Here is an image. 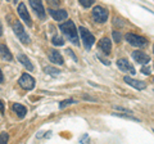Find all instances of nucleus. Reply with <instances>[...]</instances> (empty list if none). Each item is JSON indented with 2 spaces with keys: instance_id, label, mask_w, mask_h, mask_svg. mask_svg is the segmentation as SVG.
<instances>
[{
  "instance_id": "nucleus-30",
  "label": "nucleus",
  "mask_w": 154,
  "mask_h": 144,
  "mask_svg": "<svg viewBox=\"0 0 154 144\" xmlns=\"http://www.w3.org/2000/svg\"><path fill=\"white\" fill-rule=\"evenodd\" d=\"M0 112L4 113V104H3V102L0 101Z\"/></svg>"
},
{
  "instance_id": "nucleus-23",
  "label": "nucleus",
  "mask_w": 154,
  "mask_h": 144,
  "mask_svg": "<svg viewBox=\"0 0 154 144\" xmlns=\"http://www.w3.org/2000/svg\"><path fill=\"white\" fill-rule=\"evenodd\" d=\"M8 140H9V135H8V132H1L0 134V143L1 144H5V143H8Z\"/></svg>"
},
{
  "instance_id": "nucleus-25",
  "label": "nucleus",
  "mask_w": 154,
  "mask_h": 144,
  "mask_svg": "<svg viewBox=\"0 0 154 144\" xmlns=\"http://www.w3.org/2000/svg\"><path fill=\"white\" fill-rule=\"evenodd\" d=\"M46 1L50 7H59L60 4V0H46Z\"/></svg>"
},
{
  "instance_id": "nucleus-1",
  "label": "nucleus",
  "mask_w": 154,
  "mask_h": 144,
  "mask_svg": "<svg viewBox=\"0 0 154 144\" xmlns=\"http://www.w3.org/2000/svg\"><path fill=\"white\" fill-rule=\"evenodd\" d=\"M59 28L64 34L65 38H67V40H69L72 44H75V45L78 46V35H77V28H76V26L72 21H67V22H64V23H60Z\"/></svg>"
},
{
  "instance_id": "nucleus-32",
  "label": "nucleus",
  "mask_w": 154,
  "mask_h": 144,
  "mask_svg": "<svg viewBox=\"0 0 154 144\" xmlns=\"http://www.w3.org/2000/svg\"><path fill=\"white\" fill-rule=\"evenodd\" d=\"M3 80H4V77H3V72H1V69H0V82H3Z\"/></svg>"
},
{
  "instance_id": "nucleus-2",
  "label": "nucleus",
  "mask_w": 154,
  "mask_h": 144,
  "mask_svg": "<svg viewBox=\"0 0 154 144\" xmlns=\"http://www.w3.org/2000/svg\"><path fill=\"white\" fill-rule=\"evenodd\" d=\"M108 16H109V12L105 8H103L100 5L94 7L93 18L95 22H98V23H104V22H107V20H108Z\"/></svg>"
},
{
  "instance_id": "nucleus-21",
  "label": "nucleus",
  "mask_w": 154,
  "mask_h": 144,
  "mask_svg": "<svg viewBox=\"0 0 154 144\" xmlns=\"http://www.w3.org/2000/svg\"><path fill=\"white\" fill-rule=\"evenodd\" d=\"M76 103H77V101H75V99H65V101L60 102L59 108H60V109H63L64 107H67V106H69V104H76Z\"/></svg>"
},
{
  "instance_id": "nucleus-24",
  "label": "nucleus",
  "mask_w": 154,
  "mask_h": 144,
  "mask_svg": "<svg viewBox=\"0 0 154 144\" xmlns=\"http://www.w3.org/2000/svg\"><path fill=\"white\" fill-rule=\"evenodd\" d=\"M112 36H113V39H114V41L117 44L121 43V40H122V36H121V34H119V32H117V31H113Z\"/></svg>"
},
{
  "instance_id": "nucleus-34",
  "label": "nucleus",
  "mask_w": 154,
  "mask_h": 144,
  "mask_svg": "<svg viewBox=\"0 0 154 144\" xmlns=\"http://www.w3.org/2000/svg\"><path fill=\"white\" fill-rule=\"evenodd\" d=\"M6 1H13V3H17L18 0H6Z\"/></svg>"
},
{
  "instance_id": "nucleus-33",
  "label": "nucleus",
  "mask_w": 154,
  "mask_h": 144,
  "mask_svg": "<svg viewBox=\"0 0 154 144\" xmlns=\"http://www.w3.org/2000/svg\"><path fill=\"white\" fill-rule=\"evenodd\" d=\"M3 35V26H1V22H0V36Z\"/></svg>"
},
{
  "instance_id": "nucleus-15",
  "label": "nucleus",
  "mask_w": 154,
  "mask_h": 144,
  "mask_svg": "<svg viewBox=\"0 0 154 144\" xmlns=\"http://www.w3.org/2000/svg\"><path fill=\"white\" fill-rule=\"evenodd\" d=\"M12 108H13V111L16 112V114L19 117V119H23V117L26 116V113H27V108H26L24 106L19 104V103H14Z\"/></svg>"
},
{
  "instance_id": "nucleus-17",
  "label": "nucleus",
  "mask_w": 154,
  "mask_h": 144,
  "mask_svg": "<svg viewBox=\"0 0 154 144\" xmlns=\"http://www.w3.org/2000/svg\"><path fill=\"white\" fill-rule=\"evenodd\" d=\"M18 61L21 62V64L24 66L26 69H28V71H32V69H34V64L31 63L30 59H28L24 54H18Z\"/></svg>"
},
{
  "instance_id": "nucleus-22",
  "label": "nucleus",
  "mask_w": 154,
  "mask_h": 144,
  "mask_svg": "<svg viewBox=\"0 0 154 144\" xmlns=\"http://www.w3.org/2000/svg\"><path fill=\"white\" fill-rule=\"evenodd\" d=\"M78 3L83 7V8H90V7L95 3V0H78Z\"/></svg>"
},
{
  "instance_id": "nucleus-8",
  "label": "nucleus",
  "mask_w": 154,
  "mask_h": 144,
  "mask_svg": "<svg viewBox=\"0 0 154 144\" xmlns=\"http://www.w3.org/2000/svg\"><path fill=\"white\" fill-rule=\"evenodd\" d=\"M47 57H49V61L53 62L54 64L62 66L64 63V59H63V57H62V54L55 49H49V51H47Z\"/></svg>"
},
{
  "instance_id": "nucleus-4",
  "label": "nucleus",
  "mask_w": 154,
  "mask_h": 144,
  "mask_svg": "<svg viewBox=\"0 0 154 144\" xmlns=\"http://www.w3.org/2000/svg\"><path fill=\"white\" fill-rule=\"evenodd\" d=\"M124 38H126L128 44H131V45H134V46L142 48V46L146 45V39L142 38V36H139L136 34H131L130 32V34H126Z\"/></svg>"
},
{
  "instance_id": "nucleus-27",
  "label": "nucleus",
  "mask_w": 154,
  "mask_h": 144,
  "mask_svg": "<svg viewBox=\"0 0 154 144\" xmlns=\"http://www.w3.org/2000/svg\"><path fill=\"white\" fill-rule=\"evenodd\" d=\"M141 72L144 73V75H150V67H146V66H144V67L141 68Z\"/></svg>"
},
{
  "instance_id": "nucleus-20",
  "label": "nucleus",
  "mask_w": 154,
  "mask_h": 144,
  "mask_svg": "<svg viewBox=\"0 0 154 144\" xmlns=\"http://www.w3.org/2000/svg\"><path fill=\"white\" fill-rule=\"evenodd\" d=\"M51 43H53L55 46H63L64 45V40L62 39L60 36H54L53 40H51Z\"/></svg>"
},
{
  "instance_id": "nucleus-6",
  "label": "nucleus",
  "mask_w": 154,
  "mask_h": 144,
  "mask_svg": "<svg viewBox=\"0 0 154 144\" xmlns=\"http://www.w3.org/2000/svg\"><path fill=\"white\" fill-rule=\"evenodd\" d=\"M18 84L26 90H32L35 88V79L31 75H28V73H23V75H21L19 80H18Z\"/></svg>"
},
{
  "instance_id": "nucleus-26",
  "label": "nucleus",
  "mask_w": 154,
  "mask_h": 144,
  "mask_svg": "<svg viewBox=\"0 0 154 144\" xmlns=\"http://www.w3.org/2000/svg\"><path fill=\"white\" fill-rule=\"evenodd\" d=\"M65 53H67V54H68L69 57H71V58H72V59L75 61V62H77V57H76L75 54H73V51H72L71 49H67V50H65Z\"/></svg>"
},
{
  "instance_id": "nucleus-10",
  "label": "nucleus",
  "mask_w": 154,
  "mask_h": 144,
  "mask_svg": "<svg viewBox=\"0 0 154 144\" xmlns=\"http://www.w3.org/2000/svg\"><path fill=\"white\" fill-rule=\"evenodd\" d=\"M28 1H30V5L32 7L34 12L37 14L41 20H44V18H45V9H44L41 1H40V0H28Z\"/></svg>"
},
{
  "instance_id": "nucleus-7",
  "label": "nucleus",
  "mask_w": 154,
  "mask_h": 144,
  "mask_svg": "<svg viewBox=\"0 0 154 144\" xmlns=\"http://www.w3.org/2000/svg\"><path fill=\"white\" fill-rule=\"evenodd\" d=\"M18 14H19V17L24 21V23L27 25L28 27H31V26H32L31 16H30V13H28V10L26 9L24 3H19V4H18Z\"/></svg>"
},
{
  "instance_id": "nucleus-31",
  "label": "nucleus",
  "mask_w": 154,
  "mask_h": 144,
  "mask_svg": "<svg viewBox=\"0 0 154 144\" xmlns=\"http://www.w3.org/2000/svg\"><path fill=\"white\" fill-rule=\"evenodd\" d=\"M83 99H90V101H93V102H95V101H96V99L91 98V97H89V95H83Z\"/></svg>"
},
{
  "instance_id": "nucleus-16",
  "label": "nucleus",
  "mask_w": 154,
  "mask_h": 144,
  "mask_svg": "<svg viewBox=\"0 0 154 144\" xmlns=\"http://www.w3.org/2000/svg\"><path fill=\"white\" fill-rule=\"evenodd\" d=\"M0 55H1V58H3L4 61H8V62L13 61L12 53H10L9 49L4 45V44H0Z\"/></svg>"
},
{
  "instance_id": "nucleus-5",
  "label": "nucleus",
  "mask_w": 154,
  "mask_h": 144,
  "mask_svg": "<svg viewBox=\"0 0 154 144\" xmlns=\"http://www.w3.org/2000/svg\"><path fill=\"white\" fill-rule=\"evenodd\" d=\"M14 34L17 35V38L21 40V43L23 44H30V38H28V35L26 34V30L23 28V26L19 21H16V23H14Z\"/></svg>"
},
{
  "instance_id": "nucleus-13",
  "label": "nucleus",
  "mask_w": 154,
  "mask_h": 144,
  "mask_svg": "<svg viewBox=\"0 0 154 144\" xmlns=\"http://www.w3.org/2000/svg\"><path fill=\"white\" fill-rule=\"evenodd\" d=\"M98 48L104 54H109V53H111V50H112V43H111V40H109L108 38H103L98 43Z\"/></svg>"
},
{
  "instance_id": "nucleus-12",
  "label": "nucleus",
  "mask_w": 154,
  "mask_h": 144,
  "mask_svg": "<svg viewBox=\"0 0 154 144\" xmlns=\"http://www.w3.org/2000/svg\"><path fill=\"white\" fill-rule=\"evenodd\" d=\"M132 58L140 64H148L150 62V57L146 53H144V51H141V50H135L132 53Z\"/></svg>"
},
{
  "instance_id": "nucleus-19",
  "label": "nucleus",
  "mask_w": 154,
  "mask_h": 144,
  "mask_svg": "<svg viewBox=\"0 0 154 144\" xmlns=\"http://www.w3.org/2000/svg\"><path fill=\"white\" fill-rule=\"evenodd\" d=\"M113 116H118V117H122V119H126V120H131V121H135V122H140V120L136 119L134 116H130V114L124 113V114H118V113H113Z\"/></svg>"
},
{
  "instance_id": "nucleus-29",
  "label": "nucleus",
  "mask_w": 154,
  "mask_h": 144,
  "mask_svg": "<svg viewBox=\"0 0 154 144\" xmlns=\"http://www.w3.org/2000/svg\"><path fill=\"white\" fill-rule=\"evenodd\" d=\"M114 25H119V26H123V22L121 21V18H114V22H113Z\"/></svg>"
},
{
  "instance_id": "nucleus-3",
  "label": "nucleus",
  "mask_w": 154,
  "mask_h": 144,
  "mask_svg": "<svg viewBox=\"0 0 154 144\" xmlns=\"http://www.w3.org/2000/svg\"><path fill=\"white\" fill-rule=\"evenodd\" d=\"M78 31H80V34H81V38H82V41H83V45H85V48L87 50H90L91 49V46L94 45V43H95V38H94V35L91 34V32L87 30V28L85 27H78Z\"/></svg>"
},
{
  "instance_id": "nucleus-36",
  "label": "nucleus",
  "mask_w": 154,
  "mask_h": 144,
  "mask_svg": "<svg viewBox=\"0 0 154 144\" xmlns=\"http://www.w3.org/2000/svg\"><path fill=\"white\" fill-rule=\"evenodd\" d=\"M153 132H154V130H153Z\"/></svg>"
},
{
  "instance_id": "nucleus-14",
  "label": "nucleus",
  "mask_w": 154,
  "mask_h": 144,
  "mask_svg": "<svg viewBox=\"0 0 154 144\" xmlns=\"http://www.w3.org/2000/svg\"><path fill=\"white\" fill-rule=\"evenodd\" d=\"M49 13L51 14V17L55 21H63V20H67V17H68V14L64 9H57V10L50 9Z\"/></svg>"
},
{
  "instance_id": "nucleus-28",
  "label": "nucleus",
  "mask_w": 154,
  "mask_h": 144,
  "mask_svg": "<svg viewBox=\"0 0 154 144\" xmlns=\"http://www.w3.org/2000/svg\"><path fill=\"white\" fill-rule=\"evenodd\" d=\"M86 140H89V136H87V134H85V135H82L81 138H80V143H85Z\"/></svg>"
},
{
  "instance_id": "nucleus-35",
  "label": "nucleus",
  "mask_w": 154,
  "mask_h": 144,
  "mask_svg": "<svg viewBox=\"0 0 154 144\" xmlns=\"http://www.w3.org/2000/svg\"><path fill=\"white\" fill-rule=\"evenodd\" d=\"M153 53H154V45H153Z\"/></svg>"
},
{
  "instance_id": "nucleus-11",
  "label": "nucleus",
  "mask_w": 154,
  "mask_h": 144,
  "mask_svg": "<svg viewBox=\"0 0 154 144\" xmlns=\"http://www.w3.org/2000/svg\"><path fill=\"white\" fill-rule=\"evenodd\" d=\"M123 80H124V82L126 84H128L130 86H132L137 90H144L146 88V84L141 80H135V79H132V77H128V76H124Z\"/></svg>"
},
{
  "instance_id": "nucleus-18",
  "label": "nucleus",
  "mask_w": 154,
  "mask_h": 144,
  "mask_svg": "<svg viewBox=\"0 0 154 144\" xmlns=\"http://www.w3.org/2000/svg\"><path fill=\"white\" fill-rule=\"evenodd\" d=\"M44 71H45V73H49V75H53V76H57V75H59L60 73L59 69H57L54 67H50V66H46V67L44 68Z\"/></svg>"
},
{
  "instance_id": "nucleus-9",
  "label": "nucleus",
  "mask_w": 154,
  "mask_h": 144,
  "mask_svg": "<svg viewBox=\"0 0 154 144\" xmlns=\"http://www.w3.org/2000/svg\"><path fill=\"white\" fill-rule=\"evenodd\" d=\"M117 67H118L121 71H123V72H130L131 75H135L136 73V71H135V68H134V66L130 63L127 59H118L117 61Z\"/></svg>"
}]
</instances>
